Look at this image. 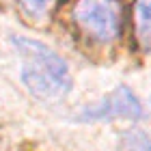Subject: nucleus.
<instances>
[{
	"label": "nucleus",
	"mask_w": 151,
	"mask_h": 151,
	"mask_svg": "<svg viewBox=\"0 0 151 151\" xmlns=\"http://www.w3.org/2000/svg\"><path fill=\"white\" fill-rule=\"evenodd\" d=\"M13 45L24 58L22 82L32 95L54 99L71 88L69 67L54 50L28 37H13Z\"/></svg>",
	"instance_id": "f257e3e1"
},
{
	"label": "nucleus",
	"mask_w": 151,
	"mask_h": 151,
	"mask_svg": "<svg viewBox=\"0 0 151 151\" xmlns=\"http://www.w3.org/2000/svg\"><path fill=\"white\" fill-rule=\"evenodd\" d=\"M73 19L88 37L108 43L121 35L123 9L119 0H78Z\"/></svg>",
	"instance_id": "f03ea898"
},
{
	"label": "nucleus",
	"mask_w": 151,
	"mask_h": 151,
	"mask_svg": "<svg viewBox=\"0 0 151 151\" xmlns=\"http://www.w3.org/2000/svg\"><path fill=\"white\" fill-rule=\"evenodd\" d=\"M82 121H97V119H142V106L138 97L127 86H116L112 93H108L101 101L86 106L78 114Z\"/></svg>",
	"instance_id": "7ed1b4c3"
},
{
	"label": "nucleus",
	"mask_w": 151,
	"mask_h": 151,
	"mask_svg": "<svg viewBox=\"0 0 151 151\" xmlns=\"http://www.w3.org/2000/svg\"><path fill=\"white\" fill-rule=\"evenodd\" d=\"M136 39L145 52H151V0H136Z\"/></svg>",
	"instance_id": "20e7f679"
},
{
	"label": "nucleus",
	"mask_w": 151,
	"mask_h": 151,
	"mask_svg": "<svg viewBox=\"0 0 151 151\" xmlns=\"http://www.w3.org/2000/svg\"><path fill=\"white\" fill-rule=\"evenodd\" d=\"M119 149L121 151H151V138L147 132L138 127H129L121 134L119 138Z\"/></svg>",
	"instance_id": "39448f33"
},
{
	"label": "nucleus",
	"mask_w": 151,
	"mask_h": 151,
	"mask_svg": "<svg viewBox=\"0 0 151 151\" xmlns=\"http://www.w3.org/2000/svg\"><path fill=\"white\" fill-rule=\"evenodd\" d=\"M19 4H22V9L26 13H30V15H41V13L45 11V6H47V0H19Z\"/></svg>",
	"instance_id": "423d86ee"
}]
</instances>
